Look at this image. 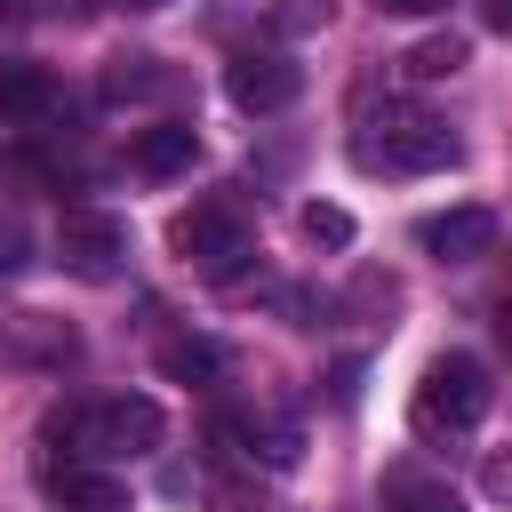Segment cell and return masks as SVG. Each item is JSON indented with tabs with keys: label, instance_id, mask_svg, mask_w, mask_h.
I'll return each mask as SVG.
<instances>
[{
	"label": "cell",
	"instance_id": "obj_1",
	"mask_svg": "<svg viewBox=\"0 0 512 512\" xmlns=\"http://www.w3.org/2000/svg\"><path fill=\"white\" fill-rule=\"evenodd\" d=\"M56 432L80 448V464H120V456H152V448L168 440V416H160L152 392H112V400H96V408H80V416H56L48 440H56Z\"/></svg>",
	"mask_w": 512,
	"mask_h": 512
},
{
	"label": "cell",
	"instance_id": "obj_2",
	"mask_svg": "<svg viewBox=\"0 0 512 512\" xmlns=\"http://www.w3.org/2000/svg\"><path fill=\"white\" fill-rule=\"evenodd\" d=\"M456 136L440 128V120H424V112H408V104H384V120H368L360 136H352V160L368 168V176H432V168H456Z\"/></svg>",
	"mask_w": 512,
	"mask_h": 512
},
{
	"label": "cell",
	"instance_id": "obj_3",
	"mask_svg": "<svg viewBox=\"0 0 512 512\" xmlns=\"http://www.w3.org/2000/svg\"><path fill=\"white\" fill-rule=\"evenodd\" d=\"M488 400H496L488 368H480L472 352H440V360L424 368V384H416L408 416H416V432H424V440H456V432H472V424L488 416Z\"/></svg>",
	"mask_w": 512,
	"mask_h": 512
},
{
	"label": "cell",
	"instance_id": "obj_4",
	"mask_svg": "<svg viewBox=\"0 0 512 512\" xmlns=\"http://www.w3.org/2000/svg\"><path fill=\"white\" fill-rule=\"evenodd\" d=\"M56 264L72 280H120L128 272V224L112 208H64L56 224Z\"/></svg>",
	"mask_w": 512,
	"mask_h": 512
},
{
	"label": "cell",
	"instance_id": "obj_5",
	"mask_svg": "<svg viewBox=\"0 0 512 512\" xmlns=\"http://www.w3.org/2000/svg\"><path fill=\"white\" fill-rule=\"evenodd\" d=\"M168 248L184 256V264H200V272H232L240 256H248V224H240V208H224V200H200V208H184L176 224H168Z\"/></svg>",
	"mask_w": 512,
	"mask_h": 512
},
{
	"label": "cell",
	"instance_id": "obj_6",
	"mask_svg": "<svg viewBox=\"0 0 512 512\" xmlns=\"http://www.w3.org/2000/svg\"><path fill=\"white\" fill-rule=\"evenodd\" d=\"M296 88H304V64L280 56V48H248V56L224 64V96H232L240 112H256V120H264V112H288Z\"/></svg>",
	"mask_w": 512,
	"mask_h": 512
},
{
	"label": "cell",
	"instance_id": "obj_7",
	"mask_svg": "<svg viewBox=\"0 0 512 512\" xmlns=\"http://www.w3.org/2000/svg\"><path fill=\"white\" fill-rule=\"evenodd\" d=\"M72 352H80L72 320H48V312H32V304L0 312V360H8V368H64Z\"/></svg>",
	"mask_w": 512,
	"mask_h": 512
},
{
	"label": "cell",
	"instance_id": "obj_8",
	"mask_svg": "<svg viewBox=\"0 0 512 512\" xmlns=\"http://www.w3.org/2000/svg\"><path fill=\"white\" fill-rule=\"evenodd\" d=\"M416 248L440 256V264H480L496 248V208H448V216H424L416 224Z\"/></svg>",
	"mask_w": 512,
	"mask_h": 512
},
{
	"label": "cell",
	"instance_id": "obj_9",
	"mask_svg": "<svg viewBox=\"0 0 512 512\" xmlns=\"http://www.w3.org/2000/svg\"><path fill=\"white\" fill-rule=\"evenodd\" d=\"M40 480H48V496L64 504V512H128V480H112L104 464H40Z\"/></svg>",
	"mask_w": 512,
	"mask_h": 512
},
{
	"label": "cell",
	"instance_id": "obj_10",
	"mask_svg": "<svg viewBox=\"0 0 512 512\" xmlns=\"http://www.w3.org/2000/svg\"><path fill=\"white\" fill-rule=\"evenodd\" d=\"M176 88H184V72L160 64V56H112L104 64V96L112 104H168Z\"/></svg>",
	"mask_w": 512,
	"mask_h": 512
},
{
	"label": "cell",
	"instance_id": "obj_11",
	"mask_svg": "<svg viewBox=\"0 0 512 512\" xmlns=\"http://www.w3.org/2000/svg\"><path fill=\"white\" fill-rule=\"evenodd\" d=\"M200 160V136L184 128V120H160V128H144L136 144H128V168L136 176H184Z\"/></svg>",
	"mask_w": 512,
	"mask_h": 512
},
{
	"label": "cell",
	"instance_id": "obj_12",
	"mask_svg": "<svg viewBox=\"0 0 512 512\" xmlns=\"http://www.w3.org/2000/svg\"><path fill=\"white\" fill-rule=\"evenodd\" d=\"M56 104V80L40 64H0V120H40Z\"/></svg>",
	"mask_w": 512,
	"mask_h": 512
},
{
	"label": "cell",
	"instance_id": "obj_13",
	"mask_svg": "<svg viewBox=\"0 0 512 512\" xmlns=\"http://www.w3.org/2000/svg\"><path fill=\"white\" fill-rule=\"evenodd\" d=\"M400 64H408V80H456V72L472 64V40H464V32H424Z\"/></svg>",
	"mask_w": 512,
	"mask_h": 512
},
{
	"label": "cell",
	"instance_id": "obj_14",
	"mask_svg": "<svg viewBox=\"0 0 512 512\" xmlns=\"http://www.w3.org/2000/svg\"><path fill=\"white\" fill-rule=\"evenodd\" d=\"M160 376H176V384H216V376H224V344H216V336H176V344H160Z\"/></svg>",
	"mask_w": 512,
	"mask_h": 512
},
{
	"label": "cell",
	"instance_id": "obj_15",
	"mask_svg": "<svg viewBox=\"0 0 512 512\" xmlns=\"http://www.w3.org/2000/svg\"><path fill=\"white\" fill-rule=\"evenodd\" d=\"M240 432H248V456H256L264 472H296V464H304V432H296L288 416H264V424L248 416Z\"/></svg>",
	"mask_w": 512,
	"mask_h": 512
},
{
	"label": "cell",
	"instance_id": "obj_16",
	"mask_svg": "<svg viewBox=\"0 0 512 512\" xmlns=\"http://www.w3.org/2000/svg\"><path fill=\"white\" fill-rule=\"evenodd\" d=\"M384 504L392 512H464V496L448 480H432V472H392L384 480Z\"/></svg>",
	"mask_w": 512,
	"mask_h": 512
},
{
	"label": "cell",
	"instance_id": "obj_17",
	"mask_svg": "<svg viewBox=\"0 0 512 512\" xmlns=\"http://www.w3.org/2000/svg\"><path fill=\"white\" fill-rule=\"evenodd\" d=\"M296 224H304L312 248H352V208H336V200H312Z\"/></svg>",
	"mask_w": 512,
	"mask_h": 512
},
{
	"label": "cell",
	"instance_id": "obj_18",
	"mask_svg": "<svg viewBox=\"0 0 512 512\" xmlns=\"http://www.w3.org/2000/svg\"><path fill=\"white\" fill-rule=\"evenodd\" d=\"M392 304H400V280H392V272H352L344 312H392Z\"/></svg>",
	"mask_w": 512,
	"mask_h": 512
},
{
	"label": "cell",
	"instance_id": "obj_19",
	"mask_svg": "<svg viewBox=\"0 0 512 512\" xmlns=\"http://www.w3.org/2000/svg\"><path fill=\"white\" fill-rule=\"evenodd\" d=\"M480 496H488V504H512V448H488V464H480Z\"/></svg>",
	"mask_w": 512,
	"mask_h": 512
},
{
	"label": "cell",
	"instance_id": "obj_20",
	"mask_svg": "<svg viewBox=\"0 0 512 512\" xmlns=\"http://www.w3.org/2000/svg\"><path fill=\"white\" fill-rule=\"evenodd\" d=\"M32 256V240H24V216H0V272H16Z\"/></svg>",
	"mask_w": 512,
	"mask_h": 512
},
{
	"label": "cell",
	"instance_id": "obj_21",
	"mask_svg": "<svg viewBox=\"0 0 512 512\" xmlns=\"http://www.w3.org/2000/svg\"><path fill=\"white\" fill-rule=\"evenodd\" d=\"M328 400H336V408L360 400V360H336V368H328Z\"/></svg>",
	"mask_w": 512,
	"mask_h": 512
},
{
	"label": "cell",
	"instance_id": "obj_22",
	"mask_svg": "<svg viewBox=\"0 0 512 512\" xmlns=\"http://www.w3.org/2000/svg\"><path fill=\"white\" fill-rule=\"evenodd\" d=\"M208 504H216V512H264V504H256V488H240V480H224Z\"/></svg>",
	"mask_w": 512,
	"mask_h": 512
},
{
	"label": "cell",
	"instance_id": "obj_23",
	"mask_svg": "<svg viewBox=\"0 0 512 512\" xmlns=\"http://www.w3.org/2000/svg\"><path fill=\"white\" fill-rule=\"evenodd\" d=\"M376 8H384V16H440L448 0H376Z\"/></svg>",
	"mask_w": 512,
	"mask_h": 512
},
{
	"label": "cell",
	"instance_id": "obj_24",
	"mask_svg": "<svg viewBox=\"0 0 512 512\" xmlns=\"http://www.w3.org/2000/svg\"><path fill=\"white\" fill-rule=\"evenodd\" d=\"M480 24H488V32H504V40H512V0H480Z\"/></svg>",
	"mask_w": 512,
	"mask_h": 512
},
{
	"label": "cell",
	"instance_id": "obj_25",
	"mask_svg": "<svg viewBox=\"0 0 512 512\" xmlns=\"http://www.w3.org/2000/svg\"><path fill=\"white\" fill-rule=\"evenodd\" d=\"M16 32H24V8H16V0H0V48H8Z\"/></svg>",
	"mask_w": 512,
	"mask_h": 512
},
{
	"label": "cell",
	"instance_id": "obj_26",
	"mask_svg": "<svg viewBox=\"0 0 512 512\" xmlns=\"http://www.w3.org/2000/svg\"><path fill=\"white\" fill-rule=\"evenodd\" d=\"M112 8H128V16H152V8H168V0H112Z\"/></svg>",
	"mask_w": 512,
	"mask_h": 512
}]
</instances>
